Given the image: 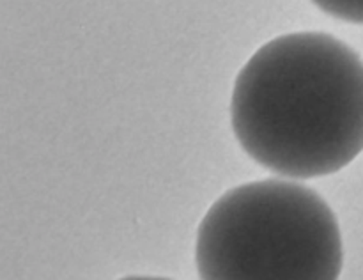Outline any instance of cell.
<instances>
[{"mask_svg": "<svg viewBox=\"0 0 363 280\" xmlns=\"http://www.w3.org/2000/svg\"><path fill=\"white\" fill-rule=\"evenodd\" d=\"M342 262L332 208L294 181L233 188L199 225L195 264L206 280H335Z\"/></svg>", "mask_w": 363, "mask_h": 280, "instance_id": "cell-2", "label": "cell"}, {"mask_svg": "<svg viewBox=\"0 0 363 280\" xmlns=\"http://www.w3.org/2000/svg\"><path fill=\"white\" fill-rule=\"evenodd\" d=\"M230 123L245 152L279 176L339 172L363 151V60L323 32L280 35L238 73Z\"/></svg>", "mask_w": 363, "mask_h": 280, "instance_id": "cell-1", "label": "cell"}, {"mask_svg": "<svg viewBox=\"0 0 363 280\" xmlns=\"http://www.w3.org/2000/svg\"><path fill=\"white\" fill-rule=\"evenodd\" d=\"M312 2L330 16L363 25V0H312Z\"/></svg>", "mask_w": 363, "mask_h": 280, "instance_id": "cell-3", "label": "cell"}]
</instances>
